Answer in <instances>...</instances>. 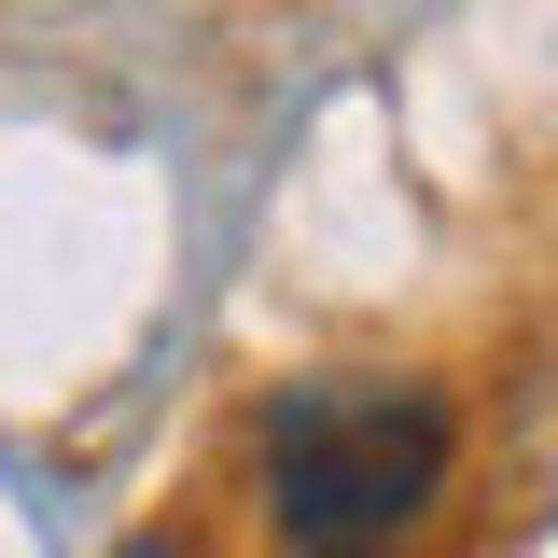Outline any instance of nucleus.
Masks as SVG:
<instances>
[{
    "label": "nucleus",
    "mask_w": 558,
    "mask_h": 558,
    "mask_svg": "<svg viewBox=\"0 0 558 558\" xmlns=\"http://www.w3.org/2000/svg\"><path fill=\"white\" fill-rule=\"evenodd\" d=\"M377 558H391V545H377Z\"/></svg>",
    "instance_id": "nucleus-3"
},
{
    "label": "nucleus",
    "mask_w": 558,
    "mask_h": 558,
    "mask_svg": "<svg viewBox=\"0 0 558 558\" xmlns=\"http://www.w3.org/2000/svg\"><path fill=\"white\" fill-rule=\"evenodd\" d=\"M126 558H196V545H182V531H140V545H126Z\"/></svg>",
    "instance_id": "nucleus-2"
},
{
    "label": "nucleus",
    "mask_w": 558,
    "mask_h": 558,
    "mask_svg": "<svg viewBox=\"0 0 558 558\" xmlns=\"http://www.w3.org/2000/svg\"><path fill=\"white\" fill-rule=\"evenodd\" d=\"M266 517L293 558H377L461 461V418L418 377H293L266 405Z\"/></svg>",
    "instance_id": "nucleus-1"
}]
</instances>
